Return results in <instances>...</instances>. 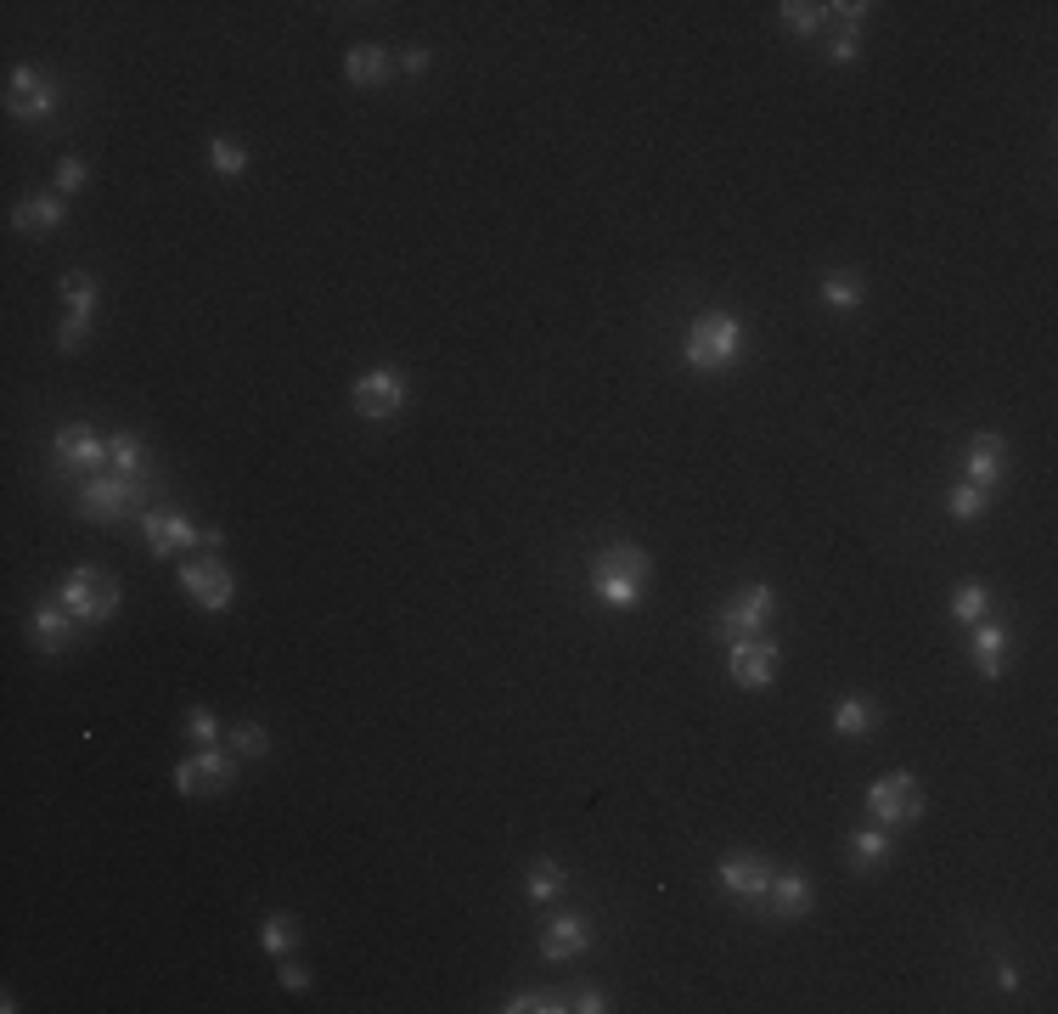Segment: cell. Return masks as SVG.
I'll use <instances>...</instances> for the list:
<instances>
[{
  "mask_svg": "<svg viewBox=\"0 0 1058 1014\" xmlns=\"http://www.w3.org/2000/svg\"><path fill=\"white\" fill-rule=\"evenodd\" d=\"M648 575H653V558H648L642 547H631V541L602 547V553L591 558V592H597L608 609H637Z\"/></svg>",
  "mask_w": 1058,
  "mask_h": 1014,
  "instance_id": "cell-1",
  "label": "cell"
},
{
  "mask_svg": "<svg viewBox=\"0 0 1058 1014\" xmlns=\"http://www.w3.org/2000/svg\"><path fill=\"white\" fill-rule=\"evenodd\" d=\"M738 350H743V327H738V316H727V310H703V316H692V327H687V367H698V372H721V367L738 361Z\"/></svg>",
  "mask_w": 1058,
  "mask_h": 1014,
  "instance_id": "cell-2",
  "label": "cell"
},
{
  "mask_svg": "<svg viewBox=\"0 0 1058 1014\" xmlns=\"http://www.w3.org/2000/svg\"><path fill=\"white\" fill-rule=\"evenodd\" d=\"M57 604H62L79 626H102V620L119 615V580H113L108 569H97V564H79V569L62 580Z\"/></svg>",
  "mask_w": 1058,
  "mask_h": 1014,
  "instance_id": "cell-3",
  "label": "cell"
},
{
  "mask_svg": "<svg viewBox=\"0 0 1058 1014\" xmlns=\"http://www.w3.org/2000/svg\"><path fill=\"white\" fill-rule=\"evenodd\" d=\"M867 812L872 823H885V828H901V823H918L924 817V789L912 773H890V778H878L867 789Z\"/></svg>",
  "mask_w": 1058,
  "mask_h": 1014,
  "instance_id": "cell-4",
  "label": "cell"
},
{
  "mask_svg": "<svg viewBox=\"0 0 1058 1014\" xmlns=\"http://www.w3.org/2000/svg\"><path fill=\"white\" fill-rule=\"evenodd\" d=\"M141 530H147L152 558L192 553V547H214V541H220V530H198L192 519H181V514H163V507H141Z\"/></svg>",
  "mask_w": 1058,
  "mask_h": 1014,
  "instance_id": "cell-5",
  "label": "cell"
},
{
  "mask_svg": "<svg viewBox=\"0 0 1058 1014\" xmlns=\"http://www.w3.org/2000/svg\"><path fill=\"white\" fill-rule=\"evenodd\" d=\"M766 620H771V586H738L732 598H727V609H721V620H716V632H721V643L732 648V643L760 637Z\"/></svg>",
  "mask_w": 1058,
  "mask_h": 1014,
  "instance_id": "cell-6",
  "label": "cell"
},
{
  "mask_svg": "<svg viewBox=\"0 0 1058 1014\" xmlns=\"http://www.w3.org/2000/svg\"><path fill=\"white\" fill-rule=\"evenodd\" d=\"M237 778V760L226 755V749H203V755H192V760H181L174 767V789H181L187 801H198V795H220L226 784Z\"/></svg>",
  "mask_w": 1058,
  "mask_h": 1014,
  "instance_id": "cell-7",
  "label": "cell"
},
{
  "mask_svg": "<svg viewBox=\"0 0 1058 1014\" xmlns=\"http://www.w3.org/2000/svg\"><path fill=\"white\" fill-rule=\"evenodd\" d=\"M181 586L192 592L198 609H209V615L231 609V598H237V580H231V569L220 558H187L181 564Z\"/></svg>",
  "mask_w": 1058,
  "mask_h": 1014,
  "instance_id": "cell-8",
  "label": "cell"
},
{
  "mask_svg": "<svg viewBox=\"0 0 1058 1014\" xmlns=\"http://www.w3.org/2000/svg\"><path fill=\"white\" fill-rule=\"evenodd\" d=\"M356 411L367 417V422H383V417H395L400 406H406V378L395 372V367H378V372H367L361 384H356Z\"/></svg>",
  "mask_w": 1058,
  "mask_h": 1014,
  "instance_id": "cell-9",
  "label": "cell"
},
{
  "mask_svg": "<svg viewBox=\"0 0 1058 1014\" xmlns=\"http://www.w3.org/2000/svg\"><path fill=\"white\" fill-rule=\"evenodd\" d=\"M136 496H141V490H136L130 474H102V479H91V485L79 490V514H84V519H119V514H130Z\"/></svg>",
  "mask_w": 1058,
  "mask_h": 1014,
  "instance_id": "cell-10",
  "label": "cell"
},
{
  "mask_svg": "<svg viewBox=\"0 0 1058 1014\" xmlns=\"http://www.w3.org/2000/svg\"><path fill=\"white\" fill-rule=\"evenodd\" d=\"M51 108H57V84L46 73H34V68H12V79H7V113L12 119H46Z\"/></svg>",
  "mask_w": 1058,
  "mask_h": 1014,
  "instance_id": "cell-11",
  "label": "cell"
},
{
  "mask_svg": "<svg viewBox=\"0 0 1058 1014\" xmlns=\"http://www.w3.org/2000/svg\"><path fill=\"white\" fill-rule=\"evenodd\" d=\"M727 676H732L738 688H771V676H777V643H766V637L732 643V654H727Z\"/></svg>",
  "mask_w": 1058,
  "mask_h": 1014,
  "instance_id": "cell-12",
  "label": "cell"
},
{
  "mask_svg": "<svg viewBox=\"0 0 1058 1014\" xmlns=\"http://www.w3.org/2000/svg\"><path fill=\"white\" fill-rule=\"evenodd\" d=\"M721 885H727L738 902H755V896H766V885H771V868H766L760 857H749V852H732V857L721 863Z\"/></svg>",
  "mask_w": 1058,
  "mask_h": 1014,
  "instance_id": "cell-13",
  "label": "cell"
},
{
  "mask_svg": "<svg viewBox=\"0 0 1058 1014\" xmlns=\"http://www.w3.org/2000/svg\"><path fill=\"white\" fill-rule=\"evenodd\" d=\"M591 947V930H586V918H575V913H558L547 930H541V958H580Z\"/></svg>",
  "mask_w": 1058,
  "mask_h": 1014,
  "instance_id": "cell-14",
  "label": "cell"
},
{
  "mask_svg": "<svg viewBox=\"0 0 1058 1014\" xmlns=\"http://www.w3.org/2000/svg\"><path fill=\"white\" fill-rule=\"evenodd\" d=\"M57 457L62 463H73V468H102L108 463V446L91 435V429H79V422H68V429H57Z\"/></svg>",
  "mask_w": 1058,
  "mask_h": 1014,
  "instance_id": "cell-15",
  "label": "cell"
},
{
  "mask_svg": "<svg viewBox=\"0 0 1058 1014\" xmlns=\"http://www.w3.org/2000/svg\"><path fill=\"white\" fill-rule=\"evenodd\" d=\"M395 73V57L383 51V46H356L343 57V79L349 84H361V91H372V84H383Z\"/></svg>",
  "mask_w": 1058,
  "mask_h": 1014,
  "instance_id": "cell-16",
  "label": "cell"
},
{
  "mask_svg": "<svg viewBox=\"0 0 1058 1014\" xmlns=\"http://www.w3.org/2000/svg\"><path fill=\"white\" fill-rule=\"evenodd\" d=\"M1002 457H1008V446H1002V435H975L968 440V485H997L1002 479Z\"/></svg>",
  "mask_w": 1058,
  "mask_h": 1014,
  "instance_id": "cell-17",
  "label": "cell"
},
{
  "mask_svg": "<svg viewBox=\"0 0 1058 1014\" xmlns=\"http://www.w3.org/2000/svg\"><path fill=\"white\" fill-rule=\"evenodd\" d=\"M766 907H771V918H800V913L811 907V885H806L800 874H771Z\"/></svg>",
  "mask_w": 1058,
  "mask_h": 1014,
  "instance_id": "cell-18",
  "label": "cell"
},
{
  "mask_svg": "<svg viewBox=\"0 0 1058 1014\" xmlns=\"http://www.w3.org/2000/svg\"><path fill=\"white\" fill-rule=\"evenodd\" d=\"M29 637H34L46 654H57V648H68V637H73V615H68L62 604H40V609L29 615Z\"/></svg>",
  "mask_w": 1058,
  "mask_h": 1014,
  "instance_id": "cell-19",
  "label": "cell"
},
{
  "mask_svg": "<svg viewBox=\"0 0 1058 1014\" xmlns=\"http://www.w3.org/2000/svg\"><path fill=\"white\" fill-rule=\"evenodd\" d=\"M12 226H18V231H57V226H62V198H57V192L23 198V203L12 209Z\"/></svg>",
  "mask_w": 1058,
  "mask_h": 1014,
  "instance_id": "cell-20",
  "label": "cell"
},
{
  "mask_svg": "<svg viewBox=\"0 0 1058 1014\" xmlns=\"http://www.w3.org/2000/svg\"><path fill=\"white\" fill-rule=\"evenodd\" d=\"M1002 654H1008V632L991 626V620H980V626H975V665L991 676V683L1002 676Z\"/></svg>",
  "mask_w": 1058,
  "mask_h": 1014,
  "instance_id": "cell-21",
  "label": "cell"
},
{
  "mask_svg": "<svg viewBox=\"0 0 1058 1014\" xmlns=\"http://www.w3.org/2000/svg\"><path fill=\"white\" fill-rule=\"evenodd\" d=\"M563 891H569V874H563L558 863H536V868L523 874V896H529V902H558Z\"/></svg>",
  "mask_w": 1058,
  "mask_h": 1014,
  "instance_id": "cell-22",
  "label": "cell"
},
{
  "mask_svg": "<svg viewBox=\"0 0 1058 1014\" xmlns=\"http://www.w3.org/2000/svg\"><path fill=\"white\" fill-rule=\"evenodd\" d=\"M834 727H839L845 738H867V733L878 727V705H867V699H839V705H834Z\"/></svg>",
  "mask_w": 1058,
  "mask_h": 1014,
  "instance_id": "cell-23",
  "label": "cell"
},
{
  "mask_svg": "<svg viewBox=\"0 0 1058 1014\" xmlns=\"http://www.w3.org/2000/svg\"><path fill=\"white\" fill-rule=\"evenodd\" d=\"M259 947L271 953V958H288V953L299 947L293 918H288V913H264V924H259Z\"/></svg>",
  "mask_w": 1058,
  "mask_h": 1014,
  "instance_id": "cell-24",
  "label": "cell"
},
{
  "mask_svg": "<svg viewBox=\"0 0 1058 1014\" xmlns=\"http://www.w3.org/2000/svg\"><path fill=\"white\" fill-rule=\"evenodd\" d=\"M986 609H991V592H986L980 580H962V586L951 592V615H957L962 626H980Z\"/></svg>",
  "mask_w": 1058,
  "mask_h": 1014,
  "instance_id": "cell-25",
  "label": "cell"
},
{
  "mask_svg": "<svg viewBox=\"0 0 1058 1014\" xmlns=\"http://www.w3.org/2000/svg\"><path fill=\"white\" fill-rule=\"evenodd\" d=\"M946 507H951V519H962V525H975V519H986V490L980 485H957L951 496H946Z\"/></svg>",
  "mask_w": 1058,
  "mask_h": 1014,
  "instance_id": "cell-26",
  "label": "cell"
},
{
  "mask_svg": "<svg viewBox=\"0 0 1058 1014\" xmlns=\"http://www.w3.org/2000/svg\"><path fill=\"white\" fill-rule=\"evenodd\" d=\"M890 845H896L890 828H861V834L850 839V852H856L861 868H872V863H885V857H890Z\"/></svg>",
  "mask_w": 1058,
  "mask_h": 1014,
  "instance_id": "cell-27",
  "label": "cell"
},
{
  "mask_svg": "<svg viewBox=\"0 0 1058 1014\" xmlns=\"http://www.w3.org/2000/svg\"><path fill=\"white\" fill-rule=\"evenodd\" d=\"M62 299H68V316H91V305H97V277L68 271V277H62Z\"/></svg>",
  "mask_w": 1058,
  "mask_h": 1014,
  "instance_id": "cell-28",
  "label": "cell"
},
{
  "mask_svg": "<svg viewBox=\"0 0 1058 1014\" xmlns=\"http://www.w3.org/2000/svg\"><path fill=\"white\" fill-rule=\"evenodd\" d=\"M822 299L839 305V310L861 305V282H856V271H828V277H822Z\"/></svg>",
  "mask_w": 1058,
  "mask_h": 1014,
  "instance_id": "cell-29",
  "label": "cell"
},
{
  "mask_svg": "<svg viewBox=\"0 0 1058 1014\" xmlns=\"http://www.w3.org/2000/svg\"><path fill=\"white\" fill-rule=\"evenodd\" d=\"M822 12H828V7H811V0H782V23H788L794 34H817V29H822Z\"/></svg>",
  "mask_w": 1058,
  "mask_h": 1014,
  "instance_id": "cell-30",
  "label": "cell"
},
{
  "mask_svg": "<svg viewBox=\"0 0 1058 1014\" xmlns=\"http://www.w3.org/2000/svg\"><path fill=\"white\" fill-rule=\"evenodd\" d=\"M209 169H220V176H242L248 152H242L237 141H209Z\"/></svg>",
  "mask_w": 1058,
  "mask_h": 1014,
  "instance_id": "cell-31",
  "label": "cell"
},
{
  "mask_svg": "<svg viewBox=\"0 0 1058 1014\" xmlns=\"http://www.w3.org/2000/svg\"><path fill=\"white\" fill-rule=\"evenodd\" d=\"M507 1008L512 1014H558V1008H569V997H558V992H518Z\"/></svg>",
  "mask_w": 1058,
  "mask_h": 1014,
  "instance_id": "cell-32",
  "label": "cell"
},
{
  "mask_svg": "<svg viewBox=\"0 0 1058 1014\" xmlns=\"http://www.w3.org/2000/svg\"><path fill=\"white\" fill-rule=\"evenodd\" d=\"M108 463H113L119 474H136V468H141V440H136V435L108 440Z\"/></svg>",
  "mask_w": 1058,
  "mask_h": 1014,
  "instance_id": "cell-33",
  "label": "cell"
},
{
  "mask_svg": "<svg viewBox=\"0 0 1058 1014\" xmlns=\"http://www.w3.org/2000/svg\"><path fill=\"white\" fill-rule=\"evenodd\" d=\"M264 744H271V738H264V727H259V722L231 727V749H237V755H264Z\"/></svg>",
  "mask_w": 1058,
  "mask_h": 1014,
  "instance_id": "cell-34",
  "label": "cell"
},
{
  "mask_svg": "<svg viewBox=\"0 0 1058 1014\" xmlns=\"http://www.w3.org/2000/svg\"><path fill=\"white\" fill-rule=\"evenodd\" d=\"M187 733H192L198 744H220V722H214V710L192 705V710H187Z\"/></svg>",
  "mask_w": 1058,
  "mask_h": 1014,
  "instance_id": "cell-35",
  "label": "cell"
},
{
  "mask_svg": "<svg viewBox=\"0 0 1058 1014\" xmlns=\"http://www.w3.org/2000/svg\"><path fill=\"white\" fill-rule=\"evenodd\" d=\"M84 338H91V316H68V321H62V332H57V345L73 356V350L84 345Z\"/></svg>",
  "mask_w": 1058,
  "mask_h": 1014,
  "instance_id": "cell-36",
  "label": "cell"
},
{
  "mask_svg": "<svg viewBox=\"0 0 1058 1014\" xmlns=\"http://www.w3.org/2000/svg\"><path fill=\"white\" fill-rule=\"evenodd\" d=\"M79 187H84V163H79V158H62V163H57V198H62V192H79Z\"/></svg>",
  "mask_w": 1058,
  "mask_h": 1014,
  "instance_id": "cell-37",
  "label": "cell"
},
{
  "mask_svg": "<svg viewBox=\"0 0 1058 1014\" xmlns=\"http://www.w3.org/2000/svg\"><path fill=\"white\" fill-rule=\"evenodd\" d=\"M569 1008H580V1014H602L608 997H602L597 986H580V992H569Z\"/></svg>",
  "mask_w": 1058,
  "mask_h": 1014,
  "instance_id": "cell-38",
  "label": "cell"
},
{
  "mask_svg": "<svg viewBox=\"0 0 1058 1014\" xmlns=\"http://www.w3.org/2000/svg\"><path fill=\"white\" fill-rule=\"evenodd\" d=\"M282 986H288V992H305V986H310V970L293 964V958H282Z\"/></svg>",
  "mask_w": 1058,
  "mask_h": 1014,
  "instance_id": "cell-39",
  "label": "cell"
},
{
  "mask_svg": "<svg viewBox=\"0 0 1058 1014\" xmlns=\"http://www.w3.org/2000/svg\"><path fill=\"white\" fill-rule=\"evenodd\" d=\"M828 57H834L839 68H845V62H856V34H839V40L828 46Z\"/></svg>",
  "mask_w": 1058,
  "mask_h": 1014,
  "instance_id": "cell-40",
  "label": "cell"
},
{
  "mask_svg": "<svg viewBox=\"0 0 1058 1014\" xmlns=\"http://www.w3.org/2000/svg\"><path fill=\"white\" fill-rule=\"evenodd\" d=\"M400 68H406V73H428V51H422V46H411V51L400 57Z\"/></svg>",
  "mask_w": 1058,
  "mask_h": 1014,
  "instance_id": "cell-41",
  "label": "cell"
}]
</instances>
